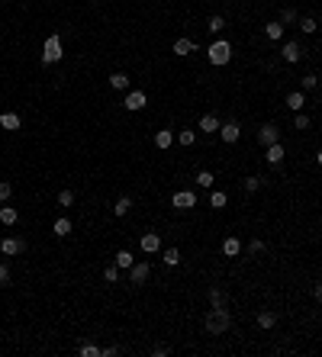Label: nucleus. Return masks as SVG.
Returning a JSON list of instances; mask_svg holds the SVG:
<instances>
[{
  "mask_svg": "<svg viewBox=\"0 0 322 357\" xmlns=\"http://www.w3.org/2000/svg\"><path fill=\"white\" fill-rule=\"evenodd\" d=\"M319 26H322V16H319Z\"/></svg>",
  "mask_w": 322,
  "mask_h": 357,
  "instance_id": "nucleus-46",
  "label": "nucleus"
},
{
  "mask_svg": "<svg viewBox=\"0 0 322 357\" xmlns=\"http://www.w3.org/2000/svg\"><path fill=\"white\" fill-rule=\"evenodd\" d=\"M261 251H264V242H261V238H255V242L248 245V254H261Z\"/></svg>",
  "mask_w": 322,
  "mask_h": 357,
  "instance_id": "nucleus-42",
  "label": "nucleus"
},
{
  "mask_svg": "<svg viewBox=\"0 0 322 357\" xmlns=\"http://www.w3.org/2000/svg\"><path fill=\"white\" fill-rule=\"evenodd\" d=\"M148 277H151V267L145 264V261H139V264L129 267V280H132V283H145Z\"/></svg>",
  "mask_w": 322,
  "mask_h": 357,
  "instance_id": "nucleus-9",
  "label": "nucleus"
},
{
  "mask_svg": "<svg viewBox=\"0 0 322 357\" xmlns=\"http://www.w3.org/2000/svg\"><path fill=\"white\" fill-rule=\"evenodd\" d=\"M258 142H261V145H274V142H280V129L277 126H274V123H268V126H261L258 129Z\"/></svg>",
  "mask_w": 322,
  "mask_h": 357,
  "instance_id": "nucleus-8",
  "label": "nucleus"
},
{
  "mask_svg": "<svg viewBox=\"0 0 322 357\" xmlns=\"http://www.w3.org/2000/svg\"><path fill=\"white\" fill-rule=\"evenodd\" d=\"M10 196H13V184H10V181H0V200L7 203Z\"/></svg>",
  "mask_w": 322,
  "mask_h": 357,
  "instance_id": "nucleus-38",
  "label": "nucleus"
},
{
  "mask_svg": "<svg viewBox=\"0 0 322 357\" xmlns=\"http://www.w3.org/2000/svg\"><path fill=\"white\" fill-rule=\"evenodd\" d=\"M219 135H222L225 145H235L238 135H242V129H238V123H222V126H219Z\"/></svg>",
  "mask_w": 322,
  "mask_h": 357,
  "instance_id": "nucleus-10",
  "label": "nucleus"
},
{
  "mask_svg": "<svg viewBox=\"0 0 322 357\" xmlns=\"http://www.w3.org/2000/svg\"><path fill=\"white\" fill-rule=\"evenodd\" d=\"M213 181H216V177H213V171H200V174H197V187L213 190Z\"/></svg>",
  "mask_w": 322,
  "mask_h": 357,
  "instance_id": "nucleus-30",
  "label": "nucleus"
},
{
  "mask_svg": "<svg viewBox=\"0 0 322 357\" xmlns=\"http://www.w3.org/2000/svg\"><path fill=\"white\" fill-rule=\"evenodd\" d=\"M65 52H62V39L58 35H49L42 45V65H55V62H62Z\"/></svg>",
  "mask_w": 322,
  "mask_h": 357,
  "instance_id": "nucleus-3",
  "label": "nucleus"
},
{
  "mask_svg": "<svg viewBox=\"0 0 322 357\" xmlns=\"http://www.w3.org/2000/svg\"><path fill=\"white\" fill-rule=\"evenodd\" d=\"M74 203V190H62L58 193V206H71Z\"/></svg>",
  "mask_w": 322,
  "mask_h": 357,
  "instance_id": "nucleus-35",
  "label": "nucleus"
},
{
  "mask_svg": "<svg viewBox=\"0 0 322 357\" xmlns=\"http://www.w3.org/2000/svg\"><path fill=\"white\" fill-rule=\"evenodd\" d=\"M316 161H319V164H322V151H319V154H316Z\"/></svg>",
  "mask_w": 322,
  "mask_h": 357,
  "instance_id": "nucleus-45",
  "label": "nucleus"
},
{
  "mask_svg": "<svg viewBox=\"0 0 322 357\" xmlns=\"http://www.w3.org/2000/svg\"><path fill=\"white\" fill-rule=\"evenodd\" d=\"M129 209H132V200H129V196H119V200H116V206H113L116 216H126Z\"/></svg>",
  "mask_w": 322,
  "mask_h": 357,
  "instance_id": "nucleus-28",
  "label": "nucleus"
},
{
  "mask_svg": "<svg viewBox=\"0 0 322 357\" xmlns=\"http://www.w3.org/2000/svg\"><path fill=\"white\" fill-rule=\"evenodd\" d=\"M123 106L129 113H139V110H145L148 106V97H145V90H129L126 93V100H123Z\"/></svg>",
  "mask_w": 322,
  "mask_h": 357,
  "instance_id": "nucleus-5",
  "label": "nucleus"
},
{
  "mask_svg": "<svg viewBox=\"0 0 322 357\" xmlns=\"http://www.w3.org/2000/svg\"><path fill=\"white\" fill-rule=\"evenodd\" d=\"M23 251H26V242L16 238V235H7L4 242H0V254L4 257H13V254H23Z\"/></svg>",
  "mask_w": 322,
  "mask_h": 357,
  "instance_id": "nucleus-4",
  "label": "nucleus"
},
{
  "mask_svg": "<svg viewBox=\"0 0 322 357\" xmlns=\"http://www.w3.org/2000/svg\"><path fill=\"white\" fill-rule=\"evenodd\" d=\"M261 184H264V177H245V190L248 193H258Z\"/></svg>",
  "mask_w": 322,
  "mask_h": 357,
  "instance_id": "nucleus-32",
  "label": "nucleus"
},
{
  "mask_svg": "<svg viewBox=\"0 0 322 357\" xmlns=\"http://www.w3.org/2000/svg\"><path fill=\"white\" fill-rule=\"evenodd\" d=\"M119 354V348H113V344H110V348H103V357H116Z\"/></svg>",
  "mask_w": 322,
  "mask_h": 357,
  "instance_id": "nucleus-43",
  "label": "nucleus"
},
{
  "mask_svg": "<svg viewBox=\"0 0 322 357\" xmlns=\"http://www.w3.org/2000/svg\"><path fill=\"white\" fill-rule=\"evenodd\" d=\"M222 300H225L222 290L219 287H210V306H222Z\"/></svg>",
  "mask_w": 322,
  "mask_h": 357,
  "instance_id": "nucleus-36",
  "label": "nucleus"
},
{
  "mask_svg": "<svg viewBox=\"0 0 322 357\" xmlns=\"http://www.w3.org/2000/svg\"><path fill=\"white\" fill-rule=\"evenodd\" d=\"M255 322H258V328H264V331H271L274 325H277V315H274V312H268V309H261V312H258V319H255Z\"/></svg>",
  "mask_w": 322,
  "mask_h": 357,
  "instance_id": "nucleus-18",
  "label": "nucleus"
},
{
  "mask_svg": "<svg viewBox=\"0 0 322 357\" xmlns=\"http://www.w3.org/2000/svg\"><path fill=\"white\" fill-rule=\"evenodd\" d=\"M194 52H197V42H194V39H177V42H174V55L187 58V55H194Z\"/></svg>",
  "mask_w": 322,
  "mask_h": 357,
  "instance_id": "nucleus-15",
  "label": "nucleus"
},
{
  "mask_svg": "<svg viewBox=\"0 0 322 357\" xmlns=\"http://www.w3.org/2000/svg\"><path fill=\"white\" fill-rule=\"evenodd\" d=\"M81 354L84 357H103V348H97V344H81Z\"/></svg>",
  "mask_w": 322,
  "mask_h": 357,
  "instance_id": "nucleus-33",
  "label": "nucleus"
},
{
  "mask_svg": "<svg viewBox=\"0 0 322 357\" xmlns=\"http://www.w3.org/2000/svg\"><path fill=\"white\" fill-rule=\"evenodd\" d=\"M280 23L283 26H293V23H300V16H296L293 7H287V10H280Z\"/></svg>",
  "mask_w": 322,
  "mask_h": 357,
  "instance_id": "nucleus-29",
  "label": "nucleus"
},
{
  "mask_svg": "<svg viewBox=\"0 0 322 357\" xmlns=\"http://www.w3.org/2000/svg\"><path fill=\"white\" fill-rule=\"evenodd\" d=\"M219 116H213V113H206V116H200V132H206V135H213V132H219Z\"/></svg>",
  "mask_w": 322,
  "mask_h": 357,
  "instance_id": "nucleus-13",
  "label": "nucleus"
},
{
  "mask_svg": "<svg viewBox=\"0 0 322 357\" xmlns=\"http://www.w3.org/2000/svg\"><path fill=\"white\" fill-rule=\"evenodd\" d=\"M206 58H210V65H216V68L229 65V62H232V45L225 42V39H216V42L206 49Z\"/></svg>",
  "mask_w": 322,
  "mask_h": 357,
  "instance_id": "nucleus-2",
  "label": "nucleus"
},
{
  "mask_svg": "<svg viewBox=\"0 0 322 357\" xmlns=\"http://www.w3.org/2000/svg\"><path fill=\"white\" fill-rule=\"evenodd\" d=\"M110 87H113V90H129V74H123V71L110 74Z\"/></svg>",
  "mask_w": 322,
  "mask_h": 357,
  "instance_id": "nucleus-23",
  "label": "nucleus"
},
{
  "mask_svg": "<svg viewBox=\"0 0 322 357\" xmlns=\"http://www.w3.org/2000/svg\"><path fill=\"white\" fill-rule=\"evenodd\" d=\"M103 280H106V283H116V280H119V267H116V264H110V267L103 270Z\"/></svg>",
  "mask_w": 322,
  "mask_h": 357,
  "instance_id": "nucleus-37",
  "label": "nucleus"
},
{
  "mask_svg": "<svg viewBox=\"0 0 322 357\" xmlns=\"http://www.w3.org/2000/svg\"><path fill=\"white\" fill-rule=\"evenodd\" d=\"M0 222H4V225H16L20 222L16 206H0Z\"/></svg>",
  "mask_w": 322,
  "mask_h": 357,
  "instance_id": "nucleus-19",
  "label": "nucleus"
},
{
  "mask_svg": "<svg viewBox=\"0 0 322 357\" xmlns=\"http://www.w3.org/2000/svg\"><path fill=\"white\" fill-rule=\"evenodd\" d=\"M132 264H136L132 251H126V248H123V251H116V267H119V270H129Z\"/></svg>",
  "mask_w": 322,
  "mask_h": 357,
  "instance_id": "nucleus-22",
  "label": "nucleus"
},
{
  "mask_svg": "<svg viewBox=\"0 0 322 357\" xmlns=\"http://www.w3.org/2000/svg\"><path fill=\"white\" fill-rule=\"evenodd\" d=\"M293 129H309V116H306V113H296V119H293Z\"/></svg>",
  "mask_w": 322,
  "mask_h": 357,
  "instance_id": "nucleus-40",
  "label": "nucleus"
},
{
  "mask_svg": "<svg viewBox=\"0 0 322 357\" xmlns=\"http://www.w3.org/2000/svg\"><path fill=\"white\" fill-rule=\"evenodd\" d=\"M280 58H283V62H290V65H296L303 58V45L300 42H283L280 45Z\"/></svg>",
  "mask_w": 322,
  "mask_h": 357,
  "instance_id": "nucleus-7",
  "label": "nucleus"
},
{
  "mask_svg": "<svg viewBox=\"0 0 322 357\" xmlns=\"http://www.w3.org/2000/svg\"><path fill=\"white\" fill-rule=\"evenodd\" d=\"M287 106H290V110H293V113H300V110H303V106H306V97H303V93H300V90H293V93H290V97H287Z\"/></svg>",
  "mask_w": 322,
  "mask_h": 357,
  "instance_id": "nucleus-25",
  "label": "nucleus"
},
{
  "mask_svg": "<svg viewBox=\"0 0 322 357\" xmlns=\"http://www.w3.org/2000/svg\"><path fill=\"white\" fill-rule=\"evenodd\" d=\"M206 29H210V32H222V29H225V16H219V13H216V16H210Z\"/></svg>",
  "mask_w": 322,
  "mask_h": 357,
  "instance_id": "nucleus-31",
  "label": "nucleus"
},
{
  "mask_svg": "<svg viewBox=\"0 0 322 357\" xmlns=\"http://www.w3.org/2000/svg\"><path fill=\"white\" fill-rule=\"evenodd\" d=\"M7 283H10V267L0 261V287H7Z\"/></svg>",
  "mask_w": 322,
  "mask_h": 357,
  "instance_id": "nucleus-41",
  "label": "nucleus"
},
{
  "mask_svg": "<svg viewBox=\"0 0 322 357\" xmlns=\"http://www.w3.org/2000/svg\"><path fill=\"white\" fill-rule=\"evenodd\" d=\"M0 126H4L7 132H16V129L23 126V119H20L16 113H0Z\"/></svg>",
  "mask_w": 322,
  "mask_h": 357,
  "instance_id": "nucleus-16",
  "label": "nucleus"
},
{
  "mask_svg": "<svg viewBox=\"0 0 322 357\" xmlns=\"http://www.w3.org/2000/svg\"><path fill=\"white\" fill-rule=\"evenodd\" d=\"M238 251H242V242H238L235 235H229V238L222 242V254H225V257H238Z\"/></svg>",
  "mask_w": 322,
  "mask_h": 357,
  "instance_id": "nucleus-17",
  "label": "nucleus"
},
{
  "mask_svg": "<svg viewBox=\"0 0 322 357\" xmlns=\"http://www.w3.org/2000/svg\"><path fill=\"white\" fill-rule=\"evenodd\" d=\"M264 35H268L271 42H280V39H283V23H280V19H277V23H268V26H264Z\"/></svg>",
  "mask_w": 322,
  "mask_h": 357,
  "instance_id": "nucleus-20",
  "label": "nucleus"
},
{
  "mask_svg": "<svg viewBox=\"0 0 322 357\" xmlns=\"http://www.w3.org/2000/svg\"><path fill=\"white\" fill-rule=\"evenodd\" d=\"M300 84H303V90H316V87H319V77H316V74H306Z\"/></svg>",
  "mask_w": 322,
  "mask_h": 357,
  "instance_id": "nucleus-39",
  "label": "nucleus"
},
{
  "mask_svg": "<svg viewBox=\"0 0 322 357\" xmlns=\"http://www.w3.org/2000/svg\"><path fill=\"white\" fill-rule=\"evenodd\" d=\"M225 203H229V196H225L222 190H210V206H213V209H222Z\"/></svg>",
  "mask_w": 322,
  "mask_h": 357,
  "instance_id": "nucleus-26",
  "label": "nucleus"
},
{
  "mask_svg": "<svg viewBox=\"0 0 322 357\" xmlns=\"http://www.w3.org/2000/svg\"><path fill=\"white\" fill-rule=\"evenodd\" d=\"M174 142H177V135L171 132V129H158V132H155V148H171L174 145Z\"/></svg>",
  "mask_w": 322,
  "mask_h": 357,
  "instance_id": "nucleus-11",
  "label": "nucleus"
},
{
  "mask_svg": "<svg viewBox=\"0 0 322 357\" xmlns=\"http://www.w3.org/2000/svg\"><path fill=\"white\" fill-rule=\"evenodd\" d=\"M158 248H161L158 232H145V235H142V251H145V254H155Z\"/></svg>",
  "mask_w": 322,
  "mask_h": 357,
  "instance_id": "nucleus-14",
  "label": "nucleus"
},
{
  "mask_svg": "<svg viewBox=\"0 0 322 357\" xmlns=\"http://www.w3.org/2000/svg\"><path fill=\"white\" fill-rule=\"evenodd\" d=\"M316 26H319V23H316L313 16H303V19H300V29H303L306 35H313V32H316Z\"/></svg>",
  "mask_w": 322,
  "mask_h": 357,
  "instance_id": "nucleus-34",
  "label": "nucleus"
},
{
  "mask_svg": "<svg viewBox=\"0 0 322 357\" xmlns=\"http://www.w3.org/2000/svg\"><path fill=\"white\" fill-rule=\"evenodd\" d=\"M177 142H181L184 148H194L197 145V132L194 129H181V132H177Z\"/></svg>",
  "mask_w": 322,
  "mask_h": 357,
  "instance_id": "nucleus-24",
  "label": "nucleus"
},
{
  "mask_svg": "<svg viewBox=\"0 0 322 357\" xmlns=\"http://www.w3.org/2000/svg\"><path fill=\"white\" fill-rule=\"evenodd\" d=\"M283 154H287V151H283L280 142H274V145H268V148H264V158H268V164H274V168H277V164L283 161Z\"/></svg>",
  "mask_w": 322,
  "mask_h": 357,
  "instance_id": "nucleus-12",
  "label": "nucleus"
},
{
  "mask_svg": "<svg viewBox=\"0 0 322 357\" xmlns=\"http://www.w3.org/2000/svg\"><path fill=\"white\" fill-rule=\"evenodd\" d=\"M161 261H164L168 267H177V264H181V251H177V248H168V251L161 254Z\"/></svg>",
  "mask_w": 322,
  "mask_h": 357,
  "instance_id": "nucleus-27",
  "label": "nucleus"
},
{
  "mask_svg": "<svg viewBox=\"0 0 322 357\" xmlns=\"http://www.w3.org/2000/svg\"><path fill=\"white\" fill-rule=\"evenodd\" d=\"M232 325V315H229V309L225 306H213L206 319H203V328H206V335H225Z\"/></svg>",
  "mask_w": 322,
  "mask_h": 357,
  "instance_id": "nucleus-1",
  "label": "nucleus"
},
{
  "mask_svg": "<svg viewBox=\"0 0 322 357\" xmlns=\"http://www.w3.org/2000/svg\"><path fill=\"white\" fill-rule=\"evenodd\" d=\"M313 296H316V303H322V283H316V287H313Z\"/></svg>",
  "mask_w": 322,
  "mask_h": 357,
  "instance_id": "nucleus-44",
  "label": "nucleus"
},
{
  "mask_svg": "<svg viewBox=\"0 0 322 357\" xmlns=\"http://www.w3.org/2000/svg\"><path fill=\"white\" fill-rule=\"evenodd\" d=\"M171 203H174V209H194L197 206V193L194 190H177V193L171 196Z\"/></svg>",
  "mask_w": 322,
  "mask_h": 357,
  "instance_id": "nucleus-6",
  "label": "nucleus"
},
{
  "mask_svg": "<svg viewBox=\"0 0 322 357\" xmlns=\"http://www.w3.org/2000/svg\"><path fill=\"white\" fill-rule=\"evenodd\" d=\"M71 229H74V225H71V219H65V216H58V219H55V225H52V232H55L58 238L71 235Z\"/></svg>",
  "mask_w": 322,
  "mask_h": 357,
  "instance_id": "nucleus-21",
  "label": "nucleus"
}]
</instances>
